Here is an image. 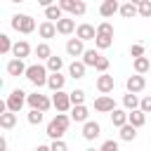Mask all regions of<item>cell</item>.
Segmentation results:
<instances>
[{"label":"cell","mask_w":151,"mask_h":151,"mask_svg":"<svg viewBox=\"0 0 151 151\" xmlns=\"http://www.w3.org/2000/svg\"><path fill=\"white\" fill-rule=\"evenodd\" d=\"M68 125H71V116H66V113H57V116L47 123V132H45V134H47L52 142L64 139V134H66Z\"/></svg>","instance_id":"obj_1"},{"label":"cell","mask_w":151,"mask_h":151,"mask_svg":"<svg viewBox=\"0 0 151 151\" xmlns=\"http://www.w3.org/2000/svg\"><path fill=\"white\" fill-rule=\"evenodd\" d=\"M26 78H28L35 87H42V85H47L50 71H47V66H42V64H31V66L26 68Z\"/></svg>","instance_id":"obj_2"},{"label":"cell","mask_w":151,"mask_h":151,"mask_svg":"<svg viewBox=\"0 0 151 151\" xmlns=\"http://www.w3.org/2000/svg\"><path fill=\"white\" fill-rule=\"evenodd\" d=\"M5 104H7V111H12V113H19V111L24 109V104H28V94H26L21 87H17V90H12V92L7 94Z\"/></svg>","instance_id":"obj_3"},{"label":"cell","mask_w":151,"mask_h":151,"mask_svg":"<svg viewBox=\"0 0 151 151\" xmlns=\"http://www.w3.org/2000/svg\"><path fill=\"white\" fill-rule=\"evenodd\" d=\"M9 24H12L14 31H19V33H24V35H28V33L35 31V19L28 17V14H14Z\"/></svg>","instance_id":"obj_4"},{"label":"cell","mask_w":151,"mask_h":151,"mask_svg":"<svg viewBox=\"0 0 151 151\" xmlns=\"http://www.w3.org/2000/svg\"><path fill=\"white\" fill-rule=\"evenodd\" d=\"M28 106H31L33 111H42V113H45V111L52 106V99H50L47 94H40V92L35 90L33 94H28Z\"/></svg>","instance_id":"obj_5"},{"label":"cell","mask_w":151,"mask_h":151,"mask_svg":"<svg viewBox=\"0 0 151 151\" xmlns=\"http://www.w3.org/2000/svg\"><path fill=\"white\" fill-rule=\"evenodd\" d=\"M57 5H59L64 12L73 14V17H83V14H85V9H87V5H85L83 0H59Z\"/></svg>","instance_id":"obj_6"},{"label":"cell","mask_w":151,"mask_h":151,"mask_svg":"<svg viewBox=\"0 0 151 151\" xmlns=\"http://www.w3.org/2000/svg\"><path fill=\"white\" fill-rule=\"evenodd\" d=\"M52 106L57 109V113H66L68 109H73V104H71V94L68 92H54L52 94Z\"/></svg>","instance_id":"obj_7"},{"label":"cell","mask_w":151,"mask_h":151,"mask_svg":"<svg viewBox=\"0 0 151 151\" xmlns=\"http://www.w3.org/2000/svg\"><path fill=\"white\" fill-rule=\"evenodd\" d=\"M94 111H99V113H113V111H116V101H113V97H111V94H101V97H97V99H94Z\"/></svg>","instance_id":"obj_8"},{"label":"cell","mask_w":151,"mask_h":151,"mask_svg":"<svg viewBox=\"0 0 151 151\" xmlns=\"http://www.w3.org/2000/svg\"><path fill=\"white\" fill-rule=\"evenodd\" d=\"M125 87H127V92H130V94H137V92H142V90L146 87V78L134 73V76H130V78L125 80Z\"/></svg>","instance_id":"obj_9"},{"label":"cell","mask_w":151,"mask_h":151,"mask_svg":"<svg viewBox=\"0 0 151 151\" xmlns=\"http://www.w3.org/2000/svg\"><path fill=\"white\" fill-rule=\"evenodd\" d=\"M66 54L68 57H83L85 54V42L80 38H68L66 42Z\"/></svg>","instance_id":"obj_10"},{"label":"cell","mask_w":151,"mask_h":151,"mask_svg":"<svg viewBox=\"0 0 151 151\" xmlns=\"http://www.w3.org/2000/svg\"><path fill=\"white\" fill-rule=\"evenodd\" d=\"M113 87H116V80H113V76H109V73H101V76L97 78V90H99L101 94H111V92H113Z\"/></svg>","instance_id":"obj_11"},{"label":"cell","mask_w":151,"mask_h":151,"mask_svg":"<svg viewBox=\"0 0 151 151\" xmlns=\"http://www.w3.org/2000/svg\"><path fill=\"white\" fill-rule=\"evenodd\" d=\"M99 134H101V125H99L97 120H87V123L83 125V139L92 142V139H97Z\"/></svg>","instance_id":"obj_12"},{"label":"cell","mask_w":151,"mask_h":151,"mask_svg":"<svg viewBox=\"0 0 151 151\" xmlns=\"http://www.w3.org/2000/svg\"><path fill=\"white\" fill-rule=\"evenodd\" d=\"M73 31H78V26H76V19H71V17H64L61 21H57V33H61V35H71Z\"/></svg>","instance_id":"obj_13"},{"label":"cell","mask_w":151,"mask_h":151,"mask_svg":"<svg viewBox=\"0 0 151 151\" xmlns=\"http://www.w3.org/2000/svg\"><path fill=\"white\" fill-rule=\"evenodd\" d=\"M76 38H80L83 42H85V40H94V38H97V28H94L92 24H80L78 31H76Z\"/></svg>","instance_id":"obj_14"},{"label":"cell","mask_w":151,"mask_h":151,"mask_svg":"<svg viewBox=\"0 0 151 151\" xmlns=\"http://www.w3.org/2000/svg\"><path fill=\"white\" fill-rule=\"evenodd\" d=\"M116 12H120V5H118V0H104V2H101V7H99V14H101L104 19L113 17Z\"/></svg>","instance_id":"obj_15"},{"label":"cell","mask_w":151,"mask_h":151,"mask_svg":"<svg viewBox=\"0 0 151 151\" xmlns=\"http://www.w3.org/2000/svg\"><path fill=\"white\" fill-rule=\"evenodd\" d=\"M12 54H14V59H21V61H24V59L31 54V45H28L26 40H19V42H14Z\"/></svg>","instance_id":"obj_16"},{"label":"cell","mask_w":151,"mask_h":151,"mask_svg":"<svg viewBox=\"0 0 151 151\" xmlns=\"http://www.w3.org/2000/svg\"><path fill=\"white\" fill-rule=\"evenodd\" d=\"M26 64L21 61V59H9L7 61V73L9 76H26Z\"/></svg>","instance_id":"obj_17"},{"label":"cell","mask_w":151,"mask_h":151,"mask_svg":"<svg viewBox=\"0 0 151 151\" xmlns=\"http://www.w3.org/2000/svg\"><path fill=\"white\" fill-rule=\"evenodd\" d=\"M64 83H66V76H61V73H50V78H47V87L52 92H61Z\"/></svg>","instance_id":"obj_18"},{"label":"cell","mask_w":151,"mask_h":151,"mask_svg":"<svg viewBox=\"0 0 151 151\" xmlns=\"http://www.w3.org/2000/svg\"><path fill=\"white\" fill-rule=\"evenodd\" d=\"M38 33H40V38L50 40V38L57 35V24H54V21H42V24L38 26Z\"/></svg>","instance_id":"obj_19"},{"label":"cell","mask_w":151,"mask_h":151,"mask_svg":"<svg viewBox=\"0 0 151 151\" xmlns=\"http://www.w3.org/2000/svg\"><path fill=\"white\" fill-rule=\"evenodd\" d=\"M85 68H87V66H85L83 61H76V59H73V61L68 64V76H71L73 80H80V78H85Z\"/></svg>","instance_id":"obj_20"},{"label":"cell","mask_w":151,"mask_h":151,"mask_svg":"<svg viewBox=\"0 0 151 151\" xmlns=\"http://www.w3.org/2000/svg\"><path fill=\"white\" fill-rule=\"evenodd\" d=\"M87 116H90V111H87V106L83 104V106H73L71 109V120H76V123H87Z\"/></svg>","instance_id":"obj_21"},{"label":"cell","mask_w":151,"mask_h":151,"mask_svg":"<svg viewBox=\"0 0 151 151\" xmlns=\"http://www.w3.org/2000/svg\"><path fill=\"white\" fill-rule=\"evenodd\" d=\"M132 68H134V73H137V76H144V73H149V71H151V61H149L146 57H139V59H134V61H132Z\"/></svg>","instance_id":"obj_22"},{"label":"cell","mask_w":151,"mask_h":151,"mask_svg":"<svg viewBox=\"0 0 151 151\" xmlns=\"http://www.w3.org/2000/svg\"><path fill=\"white\" fill-rule=\"evenodd\" d=\"M139 101H142V99H139L137 94H130V92H127V94H123V106H125V111H127V113L137 111V109H139Z\"/></svg>","instance_id":"obj_23"},{"label":"cell","mask_w":151,"mask_h":151,"mask_svg":"<svg viewBox=\"0 0 151 151\" xmlns=\"http://www.w3.org/2000/svg\"><path fill=\"white\" fill-rule=\"evenodd\" d=\"M127 116H130L127 111H123V109H116V111L111 113V123H113V125L120 130V127H125V125H127Z\"/></svg>","instance_id":"obj_24"},{"label":"cell","mask_w":151,"mask_h":151,"mask_svg":"<svg viewBox=\"0 0 151 151\" xmlns=\"http://www.w3.org/2000/svg\"><path fill=\"white\" fill-rule=\"evenodd\" d=\"M14 125H17V113H12V111L0 113V127L2 130H12Z\"/></svg>","instance_id":"obj_25"},{"label":"cell","mask_w":151,"mask_h":151,"mask_svg":"<svg viewBox=\"0 0 151 151\" xmlns=\"http://www.w3.org/2000/svg\"><path fill=\"white\" fill-rule=\"evenodd\" d=\"M127 123H130V125H132V127H142V125H144V123H146V113H144V111H139V109H137V111H132V113H130V116H127Z\"/></svg>","instance_id":"obj_26"},{"label":"cell","mask_w":151,"mask_h":151,"mask_svg":"<svg viewBox=\"0 0 151 151\" xmlns=\"http://www.w3.org/2000/svg\"><path fill=\"white\" fill-rule=\"evenodd\" d=\"M45 17H47V21H61L64 19V9L59 5H52V7L45 9Z\"/></svg>","instance_id":"obj_27"},{"label":"cell","mask_w":151,"mask_h":151,"mask_svg":"<svg viewBox=\"0 0 151 151\" xmlns=\"http://www.w3.org/2000/svg\"><path fill=\"white\" fill-rule=\"evenodd\" d=\"M99 57H101V54H99L97 50H85V54H83V59H80V61H83L85 66H92V68H94V66H97V61H99Z\"/></svg>","instance_id":"obj_28"},{"label":"cell","mask_w":151,"mask_h":151,"mask_svg":"<svg viewBox=\"0 0 151 151\" xmlns=\"http://www.w3.org/2000/svg\"><path fill=\"white\" fill-rule=\"evenodd\" d=\"M45 66H47V71H50V73H59V71L64 68V59H61V57H57V54H52V57L47 59V64H45Z\"/></svg>","instance_id":"obj_29"},{"label":"cell","mask_w":151,"mask_h":151,"mask_svg":"<svg viewBox=\"0 0 151 151\" xmlns=\"http://www.w3.org/2000/svg\"><path fill=\"white\" fill-rule=\"evenodd\" d=\"M134 14H139V7H137L134 2H125V5H120V17H123V19H132Z\"/></svg>","instance_id":"obj_30"},{"label":"cell","mask_w":151,"mask_h":151,"mask_svg":"<svg viewBox=\"0 0 151 151\" xmlns=\"http://www.w3.org/2000/svg\"><path fill=\"white\" fill-rule=\"evenodd\" d=\"M35 57L47 61V59L52 57V50H50V45H47V42H38V45H35Z\"/></svg>","instance_id":"obj_31"},{"label":"cell","mask_w":151,"mask_h":151,"mask_svg":"<svg viewBox=\"0 0 151 151\" xmlns=\"http://www.w3.org/2000/svg\"><path fill=\"white\" fill-rule=\"evenodd\" d=\"M134 137H137V127H132L130 123H127L125 127H120V139H123V142H132Z\"/></svg>","instance_id":"obj_32"},{"label":"cell","mask_w":151,"mask_h":151,"mask_svg":"<svg viewBox=\"0 0 151 151\" xmlns=\"http://www.w3.org/2000/svg\"><path fill=\"white\" fill-rule=\"evenodd\" d=\"M97 35H106V38H113V24H109V21H101V24L97 26Z\"/></svg>","instance_id":"obj_33"},{"label":"cell","mask_w":151,"mask_h":151,"mask_svg":"<svg viewBox=\"0 0 151 151\" xmlns=\"http://www.w3.org/2000/svg\"><path fill=\"white\" fill-rule=\"evenodd\" d=\"M113 45V38H106V35H97L94 38V47L97 50H109Z\"/></svg>","instance_id":"obj_34"},{"label":"cell","mask_w":151,"mask_h":151,"mask_svg":"<svg viewBox=\"0 0 151 151\" xmlns=\"http://www.w3.org/2000/svg\"><path fill=\"white\" fill-rule=\"evenodd\" d=\"M68 94H71V104L73 106H83L85 104V90H73Z\"/></svg>","instance_id":"obj_35"},{"label":"cell","mask_w":151,"mask_h":151,"mask_svg":"<svg viewBox=\"0 0 151 151\" xmlns=\"http://www.w3.org/2000/svg\"><path fill=\"white\" fill-rule=\"evenodd\" d=\"M137 7H139V17L151 19V0H139V2H137Z\"/></svg>","instance_id":"obj_36"},{"label":"cell","mask_w":151,"mask_h":151,"mask_svg":"<svg viewBox=\"0 0 151 151\" xmlns=\"http://www.w3.org/2000/svg\"><path fill=\"white\" fill-rule=\"evenodd\" d=\"M12 40H9V35L7 33H0V52L2 54H7V52H12Z\"/></svg>","instance_id":"obj_37"},{"label":"cell","mask_w":151,"mask_h":151,"mask_svg":"<svg viewBox=\"0 0 151 151\" xmlns=\"http://www.w3.org/2000/svg\"><path fill=\"white\" fill-rule=\"evenodd\" d=\"M26 118H28L31 125H40V123H42V111H33V109H31Z\"/></svg>","instance_id":"obj_38"},{"label":"cell","mask_w":151,"mask_h":151,"mask_svg":"<svg viewBox=\"0 0 151 151\" xmlns=\"http://www.w3.org/2000/svg\"><path fill=\"white\" fill-rule=\"evenodd\" d=\"M130 54H132L134 59H139V57H144V45H142V42H134V45L130 47Z\"/></svg>","instance_id":"obj_39"},{"label":"cell","mask_w":151,"mask_h":151,"mask_svg":"<svg viewBox=\"0 0 151 151\" xmlns=\"http://www.w3.org/2000/svg\"><path fill=\"white\" fill-rule=\"evenodd\" d=\"M139 111L151 113V94H149V97H142V101H139Z\"/></svg>","instance_id":"obj_40"},{"label":"cell","mask_w":151,"mask_h":151,"mask_svg":"<svg viewBox=\"0 0 151 151\" xmlns=\"http://www.w3.org/2000/svg\"><path fill=\"white\" fill-rule=\"evenodd\" d=\"M99 151H118V142H113V139H106V142L99 146Z\"/></svg>","instance_id":"obj_41"},{"label":"cell","mask_w":151,"mask_h":151,"mask_svg":"<svg viewBox=\"0 0 151 151\" xmlns=\"http://www.w3.org/2000/svg\"><path fill=\"white\" fill-rule=\"evenodd\" d=\"M94 68H97L99 73H106V71H109V59H106V57H99V61H97Z\"/></svg>","instance_id":"obj_42"},{"label":"cell","mask_w":151,"mask_h":151,"mask_svg":"<svg viewBox=\"0 0 151 151\" xmlns=\"http://www.w3.org/2000/svg\"><path fill=\"white\" fill-rule=\"evenodd\" d=\"M50 149H52V151H68V146H66V142H64V139L52 142V144H50Z\"/></svg>","instance_id":"obj_43"},{"label":"cell","mask_w":151,"mask_h":151,"mask_svg":"<svg viewBox=\"0 0 151 151\" xmlns=\"http://www.w3.org/2000/svg\"><path fill=\"white\" fill-rule=\"evenodd\" d=\"M35 151H52V149H50L47 144H38V149H35Z\"/></svg>","instance_id":"obj_44"},{"label":"cell","mask_w":151,"mask_h":151,"mask_svg":"<svg viewBox=\"0 0 151 151\" xmlns=\"http://www.w3.org/2000/svg\"><path fill=\"white\" fill-rule=\"evenodd\" d=\"M85 151H99V149H85Z\"/></svg>","instance_id":"obj_45"},{"label":"cell","mask_w":151,"mask_h":151,"mask_svg":"<svg viewBox=\"0 0 151 151\" xmlns=\"http://www.w3.org/2000/svg\"><path fill=\"white\" fill-rule=\"evenodd\" d=\"M2 151H7V149H2Z\"/></svg>","instance_id":"obj_46"},{"label":"cell","mask_w":151,"mask_h":151,"mask_svg":"<svg viewBox=\"0 0 151 151\" xmlns=\"http://www.w3.org/2000/svg\"><path fill=\"white\" fill-rule=\"evenodd\" d=\"M149 73H151V71H149Z\"/></svg>","instance_id":"obj_47"}]
</instances>
